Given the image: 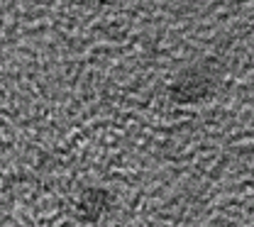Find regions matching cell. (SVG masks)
<instances>
[{
  "label": "cell",
  "instance_id": "6da1fadb",
  "mask_svg": "<svg viewBox=\"0 0 254 227\" xmlns=\"http://www.w3.org/2000/svg\"><path fill=\"white\" fill-rule=\"evenodd\" d=\"M218 86V73L210 64H200L186 68L171 86V98L179 103H198L208 98Z\"/></svg>",
  "mask_w": 254,
  "mask_h": 227
},
{
  "label": "cell",
  "instance_id": "7a4b0ae2",
  "mask_svg": "<svg viewBox=\"0 0 254 227\" xmlns=\"http://www.w3.org/2000/svg\"><path fill=\"white\" fill-rule=\"evenodd\" d=\"M113 203H115V198H113L110 191L98 188V186L95 188H86L76 198V218L81 223H86V225H95L98 220H103L110 213Z\"/></svg>",
  "mask_w": 254,
  "mask_h": 227
}]
</instances>
